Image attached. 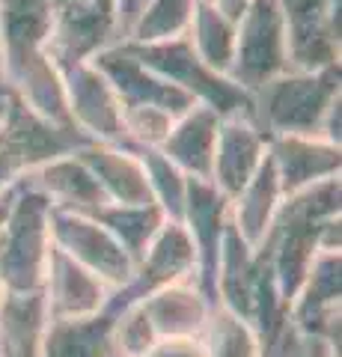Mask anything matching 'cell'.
<instances>
[{
  "label": "cell",
  "instance_id": "obj_23",
  "mask_svg": "<svg viewBox=\"0 0 342 357\" xmlns=\"http://www.w3.org/2000/svg\"><path fill=\"white\" fill-rule=\"evenodd\" d=\"M146 3L149 0H116V33L128 36V30L134 27V21H137V15L143 13Z\"/></svg>",
  "mask_w": 342,
  "mask_h": 357
},
{
  "label": "cell",
  "instance_id": "obj_7",
  "mask_svg": "<svg viewBox=\"0 0 342 357\" xmlns=\"http://www.w3.org/2000/svg\"><path fill=\"white\" fill-rule=\"evenodd\" d=\"M93 69L110 84L114 96L119 98V107H155L170 114L173 119H182L196 105V98L187 96L182 86L143 69L123 45L98 51L93 60Z\"/></svg>",
  "mask_w": 342,
  "mask_h": 357
},
{
  "label": "cell",
  "instance_id": "obj_10",
  "mask_svg": "<svg viewBox=\"0 0 342 357\" xmlns=\"http://www.w3.org/2000/svg\"><path fill=\"white\" fill-rule=\"evenodd\" d=\"M265 155H268L265 152V137L253 126V119H244V116L220 119L212 182L220 185V194L238 197L247 188L250 178L256 176Z\"/></svg>",
  "mask_w": 342,
  "mask_h": 357
},
{
  "label": "cell",
  "instance_id": "obj_17",
  "mask_svg": "<svg viewBox=\"0 0 342 357\" xmlns=\"http://www.w3.org/2000/svg\"><path fill=\"white\" fill-rule=\"evenodd\" d=\"M280 182H277V170H274L271 155H265L256 176L247 182V188L241 191V203H238V236L247 241H259L265 238V229H268V218L274 208V199H277Z\"/></svg>",
  "mask_w": 342,
  "mask_h": 357
},
{
  "label": "cell",
  "instance_id": "obj_20",
  "mask_svg": "<svg viewBox=\"0 0 342 357\" xmlns=\"http://www.w3.org/2000/svg\"><path fill=\"white\" fill-rule=\"evenodd\" d=\"M194 241L185 232L182 223H170L161 229V236L155 238L149 250V259L143 265V283H170L173 277H179L187 271L194 262Z\"/></svg>",
  "mask_w": 342,
  "mask_h": 357
},
{
  "label": "cell",
  "instance_id": "obj_3",
  "mask_svg": "<svg viewBox=\"0 0 342 357\" xmlns=\"http://www.w3.org/2000/svg\"><path fill=\"white\" fill-rule=\"evenodd\" d=\"M229 72L233 84L247 93H256L286 72V27L277 0H253L235 24V57Z\"/></svg>",
  "mask_w": 342,
  "mask_h": 357
},
{
  "label": "cell",
  "instance_id": "obj_28",
  "mask_svg": "<svg viewBox=\"0 0 342 357\" xmlns=\"http://www.w3.org/2000/svg\"><path fill=\"white\" fill-rule=\"evenodd\" d=\"M196 3H212V0H196Z\"/></svg>",
  "mask_w": 342,
  "mask_h": 357
},
{
  "label": "cell",
  "instance_id": "obj_6",
  "mask_svg": "<svg viewBox=\"0 0 342 357\" xmlns=\"http://www.w3.org/2000/svg\"><path fill=\"white\" fill-rule=\"evenodd\" d=\"M116 33V0H78V3H51V33L45 57L57 72L81 66L90 54Z\"/></svg>",
  "mask_w": 342,
  "mask_h": 357
},
{
  "label": "cell",
  "instance_id": "obj_11",
  "mask_svg": "<svg viewBox=\"0 0 342 357\" xmlns=\"http://www.w3.org/2000/svg\"><path fill=\"white\" fill-rule=\"evenodd\" d=\"M72 155L93 173L104 197L116 199V206H155L146 170H143L140 158H134L128 149L86 143Z\"/></svg>",
  "mask_w": 342,
  "mask_h": 357
},
{
  "label": "cell",
  "instance_id": "obj_25",
  "mask_svg": "<svg viewBox=\"0 0 342 357\" xmlns=\"http://www.w3.org/2000/svg\"><path fill=\"white\" fill-rule=\"evenodd\" d=\"M152 357H200L196 354V349L191 342H164L158 351H152Z\"/></svg>",
  "mask_w": 342,
  "mask_h": 357
},
{
  "label": "cell",
  "instance_id": "obj_18",
  "mask_svg": "<svg viewBox=\"0 0 342 357\" xmlns=\"http://www.w3.org/2000/svg\"><path fill=\"white\" fill-rule=\"evenodd\" d=\"M86 218L102 220L104 227L114 229L119 244H123V250L128 253V259L131 256L140 259L146 241L155 236V229L161 227V211L155 206H114L110 208L104 203L93 211H86Z\"/></svg>",
  "mask_w": 342,
  "mask_h": 357
},
{
  "label": "cell",
  "instance_id": "obj_1",
  "mask_svg": "<svg viewBox=\"0 0 342 357\" xmlns=\"http://www.w3.org/2000/svg\"><path fill=\"white\" fill-rule=\"evenodd\" d=\"M253 98V126L277 137L322 134L330 105L339 98V66L318 72H295L271 77Z\"/></svg>",
  "mask_w": 342,
  "mask_h": 357
},
{
  "label": "cell",
  "instance_id": "obj_2",
  "mask_svg": "<svg viewBox=\"0 0 342 357\" xmlns=\"http://www.w3.org/2000/svg\"><path fill=\"white\" fill-rule=\"evenodd\" d=\"M48 197L39 188H27L13 197L0 223V280L15 292H33L48 262Z\"/></svg>",
  "mask_w": 342,
  "mask_h": 357
},
{
  "label": "cell",
  "instance_id": "obj_9",
  "mask_svg": "<svg viewBox=\"0 0 342 357\" xmlns=\"http://www.w3.org/2000/svg\"><path fill=\"white\" fill-rule=\"evenodd\" d=\"M48 227L57 232V238L63 241L65 250L72 256H78L86 268H93L95 277L102 274L110 283L128 280V274H131L128 253L102 227H95L93 218H84L78 211H65V208H51Z\"/></svg>",
  "mask_w": 342,
  "mask_h": 357
},
{
  "label": "cell",
  "instance_id": "obj_16",
  "mask_svg": "<svg viewBox=\"0 0 342 357\" xmlns=\"http://www.w3.org/2000/svg\"><path fill=\"white\" fill-rule=\"evenodd\" d=\"M187 30L194 33L191 45H194L196 57L217 75L229 72L233 57H235V24H229L224 15H217V9L212 3H196Z\"/></svg>",
  "mask_w": 342,
  "mask_h": 357
},
{
  "label": "cell",
  "instance_id": "obj_15",
  "mask_svg": "<svg viewBox=\"0 0 342 357\" xmlns=\"http://www.w3.org/2000/svg\"><path fill=\"white\" fill-rule=\"evenodd\" d=\"M51 262V280H54V307L63 316H81L98 307L102 301V283L95 280L93 271L81 268L75 259H69L63 250L48 253Z\"/></svg>",
  "mask_w": 342,
  "mask_h": 357
},
{
  "label": "cell",
  "instance_id": "obj_22",
  "mask_svg": "<svg viewBox=\"0 0 342 357\" xmlns=\"http://www.w3.org/2000/svg\"><path fill=\"white\" fill-rule=\"evenodd\" d=\"M215 345H217V357H253L250 351V337L247 331L241 328V321L229 319V316H220L217 321V337H215Z\"/></svg>",
  "mask_w": 342,
  "mask_h": 357
},
{
  "label": "cell",
  "instance_id": "obj_21",
  "mask_svg": "<svg viewBox=\"0 0 342 357\" xmlns=\"http://www.w3.org/2000/svg\"><path fill=\"white\" fill-rule=\"evenodd\" d=\"M143 312H146V319L152 325L182 333L203 321V301L191 292H185V289H173V292L158 295L149 307L143 304Z\"/></svg>",
  "mask_w": 342,
  "mask_h": 357
},
{
  "label": "cell",
  "instance_id": "obj_8",
  "mask_svg": "<svg viewBox=\"0 0 342 357\" xmlns=\"http://www.w3.org/2000/svg\"><path fill=\"white\" fill-rule=\"evenodd\" d=\"M63 75V89H65V105H69L72 126L81 128L84 137L93 143L102 137L110 143H123L125 128H123V107L114 89L98 75L93 66H72V69L60 72Z\"/></svg>",
  "mask_w": 342,
  "mask_h": 357
},
{
  "label": "cell",
  "instance_id": "obj_14",
  "mask_svg": "<svg viewBox=\"0 0 342 357\" xmlns=\"http://www.w3.org/2000/svg\"><path fill=\"white\" fill-rule=\"evenodd\" d=\"M36 185L48 197H57L60 208L72 206L78 215H86V211L104 206V191L98 188L93 173L75 155L65 161H54L48 167H42L36 173Z\"/></svg>",
  "mask_w": 342,
  "mask_h": 357
},
{
  "label": "cell",
  "instance_id": "obj_24",
  "mask_svg": "<svg viewBox=\"0 0 342 357\" xmlns=\"http://www.w3.org/2000/svg\"><path fill=\"white\" fill-rule=\"evenodd\" d=\"M253 0H212V6L217 9V15H224L229 24H238L241 18H244V13L250 9Z\"/></svg>",
  "mask_w": 342,
  "mask_h": 357
},
{
  "label": "cell",
  "instance_id": "obj_27",
  "mask_svg": "<svg viewBox=\"0 0 342 357\" xmlns=\"http://www.w3.org/2000/svg\"><path fill=\"white\" fill-rule=\"evenodd\" d=\"M0 81H3V60H0Z\"/></svg>",
  "mask_w": 342,
  "mask_h": 357
},
{
  "label": "cell",
  "instance_id": "obj_26",
  "mask_svg": "<svg viewBox=\"0 0 342 357\" xmlns=\"http://www.w3.org/2000/svg\"><path fill=\"white\" fill-rule=\"evenodd\" d=\"M3 119H6V96L0 93V122H3Z\"/></svg>",
  "mask_w": 342,
  "mask_h": 357
},
{
  "label": "cell",
  "instance_id": "obj_5",
  "mask_svg": "<svg viewBox=\"0 0 342 357\" xmlns=\"http://www.w3.org/2000/svg\"><path fill=\"white\" fill-rule=\"evenodd\" d=\"M286 27V69L318 72L336 66L339 0H277Z\"/></svg>",
  "mask_w": 342,
  "mask_h": 357
},
{
  "label": "cell",
  "instance_id": "obj_13",
  "mask_svg": "<svg viewBox=\"0 0 342 357\" xmlns=\"http://www.w3.org/2000/svg\"><path fill=\"white\" fill-rule=\"evenodd\" d=\"M268 155L286 194H295L310 182H325L339 170V149L313 137H277Z\"/></svg>",
  "mask_w": 342,
  "mask_h": 357
},
{
  "label": "cell",
  "instance_id": "obj_19",
  "mask_svg": "<svg viewBox=\"0 0 342 357\" xmlns=\"http://www.w3.org/2000/svg\"><path fill=\"white\" fill-rule=\"evenodd\" d=\"M196 0H149L137 15L128 36H134L137 45H155L179 39L191 27Z\"/></svg>",
  "mask_w": 342,
  "mask_h": 357
},
{
  "label": "cell",
  "instance_id": "obj_12",
  "mask_svg": "<svg viewBox=\"0 0 342 357\" xmlns=\"http://www.w3.org/2000/svg\"><path fill=\"white\" fill-rule=\"evenodd\" d=\"M217 126H220V116L215 110H208L205 105H194L179 122H173L167 140L161 143V152L176 167H185L194 178L212 182Z\"/></svg>",
  "mask_w": 342,
  "mask_h": 357
},
{
  "label": "cell",
  "instance_id": "obj_4",
  "mask_svg": "<svg viewBox=\"0 0 342 357\" xmlns=\"http://www.w3.org/2000/svg\"><path fill=\"white\" fill-rule=\"evenodd\" d=\"M90 137H84L75 128H60L51 126L48 119L36 116L33 110L21 102L18 93L6 96V119L0 128V161H3L6 173L15 170H30L42 161H54L60 155L78 152Z\"/></svg>",
  "mask_w": 342,
  "mask_h": 357
}]
</instances>
